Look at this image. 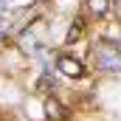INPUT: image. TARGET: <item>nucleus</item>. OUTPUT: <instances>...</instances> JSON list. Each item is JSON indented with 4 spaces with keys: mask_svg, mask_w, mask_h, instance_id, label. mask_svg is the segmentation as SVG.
Returning a JSON list of instances; mask_svg holds the SVG:
<instances>
[{
    "mask_svg": "<svg viewBox=\"0 0 121 121\" xmlns=\"http://www.w3.org/2000/svg\"><path fill=\"white\" fill-rule=\"evenodd\" d=\"M93 65L104 73H121V48L110 39H99L96 45L90 48Z\"/></svg>",
    "mask_w": 121,
    "mask_h": 121,
    "instance_id": "nucleus-1",
    "label": "nucleus"
},
{
    "mask_svg": "<svg viewBox=\"0 0 121 121\" xmlns=\"http://www.w3.org/2000/svg\"><path fill=\"white\" fill-rule=\"evenodd\" d=\"M56 68H59L65 76H70V79H79V76H85V65L76 59V56H70V54H59Z\"/></svg>",
    "mask_w": 121,
    "mask_h": 121,
    "instance_id": "nucleus-2",
    "label": "nucleus"
},
{
    "mask_svg": "<svg viewBox=\"0 0 121 121\" xmlns=\"http://www.w3.org/2000/svg\"><path fill=\"white\" fill-rule=\"evenodd\" d=\"M45 116L51 121H65L68 116H70V110L62 104L59 99H45Z\"/></svg>",
    "mask_w": 121,
    "mask_h": 121,
    "instance_id": "nucleus-3",
    "label": "nucleus"
},
{
    "mask_svg": "<svg viewBox=\"0 0 121 121\" xmlns=\"http://www.w3.org/2000/svg\"><path fill=\"white\" fill-rule=\"evenodd\" d=\"M20 51H23V54H37V51H39L37 37L31 34V28H26V31H23V37H20Z\"/></svg>",
    "mask_w": 121,
    "mask_h": 121,
    "instance_id": "nucleus-4",
    "label": "nucleus"
},
{
    "mask_svg": "<svg viewBox=\"0 0 121 121\" xmlns=\"http://www.w3.org/2000/svg\"><path fill=\"white\" fill-rule=\"evenodd\" d=\"M110 9H113V0H87V11L93 17H104Z\"/></svg>",
    "mask_w": 121,
    "mask_h": 121,
    "instance_id": "nucleus-5",
    "label": "nucleus"
},
{
    "mask_svg": "<svg viewBox=\"0 0 121 121\" xmlns=\"http://www.w3.org/2000/svg\"><path fill=\"white\" fill-rule=\"evenodd\" d=\"M51 87H56V85H54V79H51V76H42V79H39V82H37V90H39V93H48V90H51Z\"/></svg>",
    "mask_w": 121,
    "mask_h": 121,
    "instance_id": "nucleus-6",
    "label": "nucleus"
},
{
    "mask_svg": "<svg viewBox=\"0 0 121 121\" xmlns=\"http://www.w3.org/2000/svg\"><path fill=\"white\" fill-rule=\"evenodd\" d=\"M79 34H82V23H79V20H76V23H73V26H70V31H68V42H73V39H76V37H79Z\"/></svg>",
    "mask_w": 121,
    "mask_h": 121,
    "instance_id": "nucleus-7",
    "label": "nucleus"
},
{
    "mask_svg": "<svg viewBox=\"0 0 121 121\" xmlns=\"http://www.w3.org/2000/svg\"><path fill=\"white\" fill-rule=\"evenodd\" d=\"M113 9H116V14H118V20H121V0H113Z\"/></svg>",
    "mask_w": 121,
    "mask_h": 121,
    "instance_id": "nucleus-8",
    "label": "nucleus"
},
{
    "mask_svg": "<svg viewBox=\"0 0 121 121\" xmlns=\"http://www.w3.org/2000/svg\"><path fill=\"white\" fill-rule=\"evenodd\" d=\"M3 11H6V3H3V0H0V17H3Z\"/></svg>",
    "mask_w": 121,
    "mask_h": 121,
    "instance_id": "nucleus-9",
    "label": "nucleus"
}]
</instances>
